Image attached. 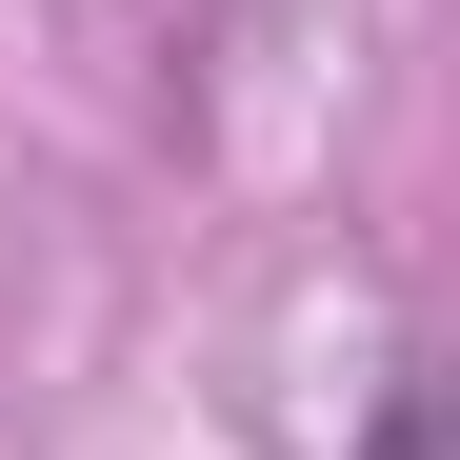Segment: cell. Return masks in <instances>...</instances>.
I'll use <instances>...</instances> for the list:
<instances>
[{
  "mask_svg": "<svg viewBox=\"0 0 460 460\" xmlns=\"http://www.w3.org/2000/svg\"><path fill=\"white\" fill-rule=\"evenodd\" d=\"M360 460H460V360H401V380H380Z\"/></svg>",
  "mask_w": 460,
  "mask_h": 460,
  "instance_id": "6da1fadb",
  "label": "cell"
}]
</instances>
